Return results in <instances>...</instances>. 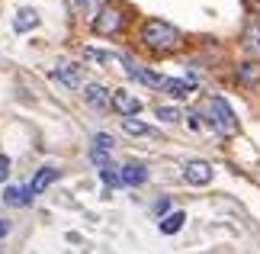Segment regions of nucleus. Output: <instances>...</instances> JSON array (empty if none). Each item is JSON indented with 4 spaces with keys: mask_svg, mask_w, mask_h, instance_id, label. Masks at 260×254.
<instances>
[{
    "mask_svg": "<svg viewBox=\"0 0 260 254\" xmlns=\"http://www.w3.org/2000/svg\"><path fill=\"white\" fill-rule=\"evenodd\" d=\"M241 45H244V52L251 55V62H254V58H260V23H257V19H251V23L244 26Z\"/></svg>",
    "mask_w": 260,
    "mask_h": 254,
    "instance_id": "nucleus-9",
    "label": "nucleus"
},
{
    "mask_svg": "<svg viewBox=\"0 0 260 254\" xmlns=\"http://www.w3.org/2000/svg\"><path fill=\"white\" fill-rule=\"evenodd\" d=\"M186 123H189V129H193V132H199V129H203V126H206V119H203V116H199V113H193V116H189V119H186Z\"/></svg>",
    "mask_w": 260,
    "mask_h": 254,
    "instance_id": "nucleus-23",
    "label": "nucleus"
},
{
    "mask_svg": "<svg viewBox=\"0 0 260 254\" xmlns=\"http://www.w3.org/2000/svg\"><path fill=\"white\" fill-rule=\"evenodd\" d=\"M7 177H10V158L0 155V180H7Z\"/></svg>",
    "mask_w": 260,
    "mask_h": 254,
    "instance_id": "nucleus-24",
    "label": "nucleus"
},
{
    "mask_svg": "<svg viewBox=\"0 0 260 254\" xmlns=\"http://www.w3.org/2000/svg\"><path fill=\"white\" fill-rule=\"evenodd\" d=\"M119 174H122V187H142L148 180V167L138 164V161H128V164L119 167Z\"/></svg>",
    "mask_w": 260,
    "mask_h": 254,
    "instance_id": "nucleus-6",
    "label": "nucleus"
},
{
    "mask_svg": "<svg viewBox=\"0 0 260 254\" xmlns=\"http://www.w3.org/2000/svg\"><path fill=\"white\" fill-rule=\"evenodd\" d=\"M84 100L90 106H96V109H109L113 106V90L103 87V84H87L84 87Z\"/></svg>",
    "mask_w": 260,
    "mask_h": 254,
    "instance_id": "nucleus-5",
    "label": "nucleus"
},
{
    "mask_svg": "<svg viewBox=\"0 0 260 254\" xmlns=\"http://www.w3.org/2000/svg\"><path fill=\"white\" fill-rule=\"evenodd\" d=\"M113 145H116L113 135H106V132H96V135H93V148H90V151H100V155H106V151H113Z\"/></svg>",
    "mask_w": 260,
    "mask_h": 254,
    "instance_id": "nucleus-21",
    "label": "nucleus"
},
{
    "mask_svg": "<svg viewBox=\"0 0 260 254\" xmlns=\"http://www.w3.org/2000/svg\"><path fill=\"white\" fill-rule=\"evenodd\" d=\"M93 29H96V36H116L119 29H122V10H119L113 0H106V4L100 7L96 19H93Z\"/></svg>",
    "mask_w": 260,
    "mask_h": 254,
    "instance_id": "nucleus-3",
    "label": "nucleus"
},
{
    "mask_svg": "<svg viewBox=\"0 0 260 254\" xmlns=\"http://www.w3.org/2000/svg\"><path fill=\"white\" fill-rule=\"evenodd\" d=\"M238 80H241L244 87H254L260 80V65L257 62H241L238 65Z\"/></svg>",
    "mask_w": 260,
    "mask_h": 254,
    "instance_id": "nucleus-16",
    "label": "nucleus"
},
{
    "mask_svg": "<svg viewBox=\"0 0 260 254\" xmlns=\"http://www.w3.org/2000/svg\"><path fill=\"white\" fill-rule=\"evenodd\" d=\"M113 106L119 109L122 116H135V113H142V100L132 97V94H125V90H113Z\"/></svg>",
    "mask_w": 260,
    "mask_h": 254,
    "instance_id": "nucleus-7",
    "label": "nucleus"
},
{
    "mask_svg": "<svg viewBox=\"0 0 260 254\" xmlns=\"http://www.w3.org/2000/svg\"><path fill=\"white\" fill-rule=\"evenodd\" d=\"M183 222H186V212H183V209L167 212V216L161 219V235H177V232L183 229Z\"/></svg>",
    "mask_w": 260,
    "mask_h": 254,
    "instance_id": "nucleus-15",
    "label": "nucleus"
},
{
    "mask_svg": "<svg viewBox=\"0 0 260 254\" xmlns=\"http://www.w3.org/2000/svg\"><path fill=\"white\" fill-rule=\"evenodd\" d=\"M125 71H128V74H132L135 80H142V84L145 87H154V90H161V80H164V74H154V71H148V68H138L135 62H128V58H125Z\"/></svg>",
    "mask_w": 260,
    "mask_h": 254,
    "instance_id": "nucleus-8",
    "label": "nucleus"
},
{
    "mask_svg": "<svg viewBox=\"0 0 260 254\" xmlns=\"http://www.w3.org/2000/svg\"><path fill=\"white\" fill-rule=\"evenodd\" d=\"M29 200H32V190L23 187V184L4 190V203H7V206H29Z\"/></svg>",
    "mask_w": 260,
    "mask_h": 254,
    "instance_id": "nucleus-14",
    "label": "nucleus"
},
{
    "mask_svg": "<svg viewBox=\"0 0 260 254\" xmlns=\"http://www.w3.org/2000/svg\"><path fill=\"white\" fill-rule=\"evenodd\" d=\"M142 45L151 48V52H157V55H167V52H174V48L180 45V29L171 26V23H164V19H145Z\"/></svg>",
    "mask_w": 260,
    "mask_h": 254,
    "instance_id": "nucleus-1",
    "label": "nucleus"
},
{
    "mask_svg": "<svg viewBox=\"0 0 260 254\" xmlns=\"http://www.w3.org/2000/svg\"><path fill=\"white\" fill-rule=\"evenodd\" d=\"M183 180L193 184V187L209 184V180H212V164H209V161H189V164L183 167Z\"/></svg>",
    "mask_w": 260,
    "mask_h": 254,
    "instance_id": "nucleus-4",
    "label": "nucleus"
},
{
    "mask_svg": "<svg viewBox=\"0 0 260 254\" xmlns=\"http://www.w3.org/2000/svg\"><path fill=\"white\" fill-rule=\"evenodd\" d=\"M199 116H203L209 123V129L218 132V135H235V132H238L235 109L225 103V97H206L203 106H199Z\"/></svg>",
    "mask_w": 260,
    "mask_h": 254,
    "instance_id": "nucleus-2",
    "label": "nucleus"
},
{
    "mask_svg": "<svg viewBox=\"0 0 260 254\" xmlns=\"http://www.w3.org/2000/svg\"><path fill=\"white\" fill-rule=\"evenodd\" d=\"M161 90H164V94H171L174 100H183V97H189L193 84H189V80H180V77H164L161 80Z\"/></svg>",
    "mask_w": 260,
    "mask_h": 254,
    "instance_id": "nucleus-12",
    "label": "nucleus"
},
{
    "mask_svg": "<svg viewBox=\"0 0 260 254\" xmlns=\"http://www.w3.org/2000/svg\"><path fill=\"white\" fill-rule=\"evenodd\" d=\"M100 0H71V13L81 19V23H93L96 13H100Z\"/></svg>",
    "mask_w": 260,
    "mask_h": 254,
    "instance_id": "nucleus-10",
    "label": "nucleus"
},
{
    "mask_svg": "<svg viewBox=\"0 0 260 254\" xmlns=\"http://www.w3.org/2000/svg\"><path fill=\"white\" fill-rule=\"evenodd\" d=\"M39 26V10L36 7H19L13 16V29L16 33H29V29Z\"/></svg>",
    "mask_w": 260,
    "mask_h": 254,
    "instance_id": "nucleus-11",
    "label": "nucleus"
},
{
    "mask_svg": "<svg viewBox=\"0 0 260 254\" xmlns=\"http://www.w3.org/2000/svg\"><path fill=\"white\" fill-rule=\"evenodd\" d=\"M58 177V171L55 167H42L39 174L32 177V184H29V190H32V196H39V193H45V187L52 184V180Z\"/></svg>",
    "mask_w": 260,
    "mask_h": 254,
    "instance_id": "nucleus-17",
    "label": "nucleus"
},
{
    "mask_svg": "<svg viewBox=\"0 0 260 254\" xmlns=\"http://www.w3.org/2000/svg\"><path fill=\"white\" fill-rule=\"evenodd\" d=\"M154 113H157V119H161V123H177V119L183 116V113H180L177 106H157Z\"/></svg>",
    "mask_w": 260,
    "mask_h": 254,
    "instance_id": "nucleus-22",
    "label": "nucleus"
},
{
    "mask_svg": "<svg viewBox=\"0 0 260 254\" xmlns=\"http://www.w3.org/2000/svg\"><path fill=\"white\" fill-rule=\"evenodd\" d=\"M84 58H90V62H96V65H106V68L122 65V58H119L116 52H106V48H93V45H87V48H84Z\"/></svg>",
    "mask_w": 260,
    "mask_h": 254,
    "instance_id": "nucleus-13",
    "label": "nucleus"
},
{
    "mask_svg": "<svg viewBox=\"0 0 260 254\" xmlns=\"http://www.w3.org/2000/svg\"><path fill=\"white\" fill-rule=\"evenodd\" d=\"M58 77H61V84H68L71 90L84 87V77H81V68H71V65H58Z\"/></svg>",
    "mask_w": 260,
    "mask_h": 254,
    "instance_id": "nucleus-18",
    "label": "nucleus"
},
{
    "mask_svg": "<svg viewBox=\"0 0 260 254\" xmlns=\"http://www.w3.org/2000/svg\"><path fill=\"white\" fill-rule=\"evenodd\" d=\"M7 232H10V225H7L4 219H0V238H7Z\"/></svg>",
    "mask_w": 260,
    "mask_h": 254,
    "instance_id": "nucleus-25",
    "label": "nucleus"
},
{
    "mask_svg": "<svg viewBox=\"0 0 260 254\" xmlns=\"http://www.w3.org/2000/svg\"><path fill=\"white\" fill-rule=\"evenodd\" d=\"M100 180H103V187H109V190L122 187V174H119V167H113V164L100 167Z\"/></svg>",
    "mask_w": 260,
    "mask_h": 254,
    "instance_id": "nucleus-20",
    "label": "nucleus"
},
{
    "mask_svg": "<svg viewBox=\"0 0 260 254\" xmlns=\"http://www.w3.org/2000/svg\"><path fill=\"white\" fill-rule=\"evenodd\" d=\"M122 132H128V135H154V129H148V123L135 116H122Z\"/></svg>",
    "mask_w": 260,
    "mask_h": 254,
    "instance_id": "nucleus-19",
    "label": "nucleus"
}]
</instances>
